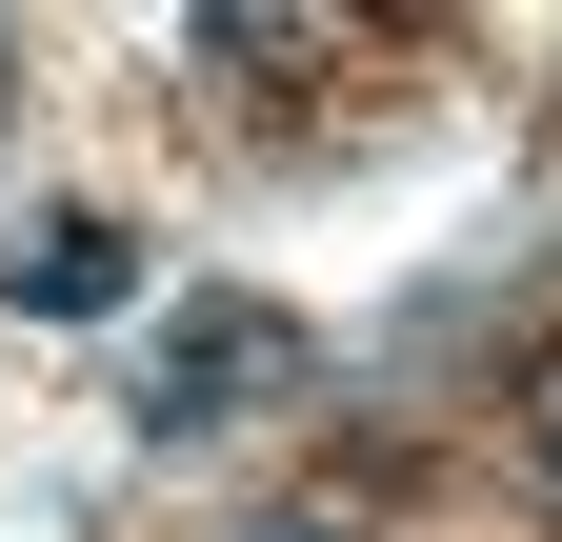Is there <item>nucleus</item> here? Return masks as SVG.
I'll return each instance as SVG.
<instances>
[{
    "label": "nucleus",
    "mask_w": 562,
    "mask_h": 542,
    "mask_svg": "<svg viewBox=\"0 0 562 542\" xmlns=\"http://www.w3.org/2000/svg\"><path fill=\"white\" fill-rule=\"evenodd\" d=\"M302 382V321L281 302H201L161 362H140V442H201V422H241V402H281Z\"/></svg>",
    "instance_id": "nucleus-1"
},
{
    "label": "nucleus",
    "mask_w": 562,
    "mask_h": 542,
    "mask_svg": "<svg viewBox=\"0 0 562 542\" xmlns=\"http://www.w3.org/2000/svg\"><path fill=\"white\" fill-rule=\"evenodd\" d=\"M121 282H140L121 222H41V241H21V321H121Z\"/></svg>",
    "instance_id": "nucleus-2"
},
{
    "label": "nucleus",
    "mask_w": 562,
    "mask_h": 542,
    "mask_svg": "<svg viewBox=\"0 0 562 542\" xmlns=\"http://www.w3.org/2000/svg\"><path fill=\"white\" fill-rule=\"evenodd\" d=\"M201 60H222V81H302V60H322V21H261V0H222V21H181Z\"/></svg>",
    "instance_id": "nucleus-3"
},
{
    "label": "nucleus",
    "mask_w": 562,
    "mask_h": 542,
    "mask_svg": "<svg viewBox=\"0 0 562 542\" xmlns=\"http://www.w3.org/2000/svg\"><path fill=\"white\" fill-rule=\"evenodd\" d=\"M522 483H542V522H562V362L522 382Z\"/></svg>",
    "instance_id": "nucleus-4"
}]
</instances>
